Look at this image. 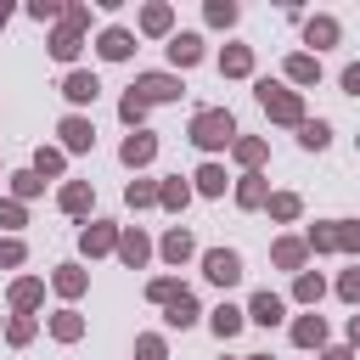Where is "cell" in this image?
I'll return each instance as SVG.
<instances>
[{
    "label": "cell",
    "instance_id": "obj_16",
    "mask_svg": "<svg viewBox=\"0 0 360 360\" xmlns=\"http://www.w3.org/2000/svg\"><path fill=\"white\" fill-rule=\"evenodd\" d=\"M163 253H169V259H174V264H180V259H186V253H191V236H186V231H174V236H169V242H163Z\"/></svg>",
    "mask_w": 360,
    "mask_h": 360
},
{
    "label": "cell",
    "instance_id": "obj_5",
    "mask_svg": "<svg viewBox=\"0 0 360 360\" xmlns=\"http://www.w3.org/2000/svg\"><path fill=\"white\" fill-rule=\"evenodd\" d=\"M62 90H68V101H96V90H101V84H96V73H68V84H62Z\"/></svg>",
    "mask_w": 360,
    "mask_h": 360
},
{
    "label": "cell",
    "instance_id": "obj_7",
    "mask_svg": "<svg viewBox=\"0 0 360 360\" xmlns=\"http://www.w3.org/2000/svg\"><path fill=\"white\" fill-rule=\"evenodd\" d=\"M62 141H68V146H73V152H84V146H90V141H96V129H90V124H84V118H68V124H62Z\"/></svg>",
    "mask_w": 360,
    "mask_h": 360
},
{
    "label": "cell",
    "instance_id": "obj_8",
    "mask_svg": "<svg viewBox=\"0 0 360 360\" xmlns=\"http://www.w3.org/2000/svg\"><path fill=\"white\" fill-rule=\"evenodd\" d=\"M253 321H259V326H276V321H281V298H276V292H259V298H253Z\"/></svg>",
    "mask_w": 360,
    "mask_h": 360
},
{
    "label": "cell",
    "instance_id": "obj_22",
    "mask_svg": "<svg viewBox=\"0 0 360 360\" xmlns=\"http://www.w3.org/2000/svg\"><path fill=\"white\" fill-rule=\"evenodd\" d=\"M225 73H248V51H225Z\"/></svg>",
    "mask_w": 360,
    "mask_h": 360
},
{
    "label": "cell",
    "instance_id": "obj_1",
    "mask_svg": "<svg viewBox=\"0 0 360 360\" xmlns=\"http://www.w3.org/2000/svg\"><path fill=\"white\" fill-rule=\"evenodd\" d=\"M231 135H236V124H231V112H197V124H191V141L197 146H231Z\"/></svg>",
    "mask_w": 360,
    "mask_h": 360
},
{
    "label": "cell",
    "instance_id": "obj_12",
    "mask_svg": "<svg viewBox=\"0 0 360 360\" xmlns=\"http://www.w3.org/2000/svg\"><path fill=\"white\" fill-rule=\"evenodd\" d=\"M292 338H298V343H321V338H326V326H321V315H309V321H298V326H292Z\"/></svg>",
    "mask_w": 360,
    "mask_h": 360
},
{
    "label": "cell",
    "instance_id": "obj_3",
    "mask_svg": "<svg viewBox=\"0 0 360 360\" xmlns=\"http://www.w3.org/2000/svg\"><path fill=\"white\" fill-rule=\"evenodd\" d=\"M259 101H264L276 118H298V101H292L287 90H276V84H259Z\"/></svg>",
    "mask_w": 360,
    "mask_h": 360
},
{
    "label": "cell",
    "instance_id": "obj_4",
    "mask_svg": "<svg viewBox=\"0 0 360 360\" xmlns=\"http://www.w3.org/2000/svg\"><path fill=\"white\" fill-rule=\"evenodd\" d=\"M169 96H180L174 79H163V73H146L141 79V101H169Z\"/></svg>",
    "mask_w": 360,
    "mask_h": 360
},
{
    "label": "cell",
    "instance_id": "obj_29",
    "mask_svg": "<svg viewBox=\"0 0 360 360\" xmlns=\"http://www.w3.org/2000/svg\"><path fill=\"white\" fill-rule=\"evenodd\" d=\"M349 338H354V343H360V315H354V321H349Z\"/></svg>",
    "mask_w": 360,
    "mask_h": 360
},
{
    "label": "cell",
    "instance_id": "obj_6",
    "mask_svg": "<svg viewBox=\"0 0 360 360\" xmlns=\"http://www.w3.org/2000/svg\"><path fill=\"white\" fill-rule=\"evenodd\" d=\"M191 321H197V298L191 292H174L169 298V326H191Z\"/></svg>",
    "mask_w": 360,
    "mask_h": 360
},
{
    "label": "cell",
    "instance_id": "obj_23",
    "mask_svg": "<svg viewBox=\"0 0 360 360\" xmlns=\"http://www.w3.org/2000/svg\"><path fill=\"white\" fill-rule=\"evenodd\" d=\"M298 298H321V276H298Z\"/></svg>",
    "mask_w": 360,
    "mask_h": 360
},
{
    "label": "cell",
    "instance_id": "obj_27",
    "mask_svg": "<svg viewBox=\"0 0 360 360\" xmlns=\"http://www.w3.org/2000/svg\"><path fill=\"white\" fill-rule=\"evenodd\" d=\"M343 298H360V270H349V276H343Z\"/></svg>",
    "mask_w": 360,
    "mask_h": 360
},
{
    "label": "cell",
    "instance_id": "obj_10",
    "mask_svg": "<svg viewBox=\"0 0 360 360\" xmlns=\"http://www.w3.org/2000/svg\"><path fill=\"white\" fill-rule=\"evenodd\" d=\"M152 158V135H129L124 141V163H146Z\"/></svg>",
    "mask_w": 360,
    "mask_h": 360
},
{
    "label": "cell",
    "instance_id": "obj_9",
    "mask_svg": "<svg viewBox=\"0 0 360 360\" xmlns=\"http://www.w3.org/2000/svg\"><path fill=\"white\" fill-rule=\"evenodd\" d=\"M169 56H174V62H197V56H202V39H197V34H174Z\"/></svg>",
    "mask_w": 360,
    "mask_h": 360
},
{
    "label": "cell",
    "instance_id": "obj_13",
    "mask_svg": "<svg viewBox=\"0 0 360 360\" xmlns=\"http://www.w3.org/2000/svg\"><path fill=\"white\" fill-rule=\"evenodd\" d=\"M101 56H129V34H124V28H112V34L101 39Z\"/></svg>",
    "mask_w": 360,
    "mask_h": 360
},
{
    "label": "cell",
    "instance_id": "obj_21",
    "mask_svg": "<svg viewBox=\"0 0 360 360\" xmlns=\"http://www.w3.org/2000/svg\"><path fill=\"white\" fill-rule=\"evenodd\" d=\"M51 51H56V56H62V62H68V56H73V51H79V39H73V34H56V45H51Z\"/></svg>",
    "mask_w": 360,
    "mask_h": 360
},
{
    "label": "cell",
    "instance_id": "obj_18",
    "mask_svg": "<svg viewBox=\"0 0 360 360\" xmlns=\"http://www.w3.org/2000/svg\"><path fill=\"white\" fill-rule=\"evenodd\" d=\"M84 202H90V191H84V186H68V191H62V208H73V214H79Z\"/></svg>",
    "mask_w": 360,
    "mask_h": 360
},
{
    "label": "cell",
    "instance_id": "obj_17",
    "mask_svg": "<svg viewBox=\"0 0 360 360\" xmlns=\"http://www.w3.org/2000/svg\"><path fill=\"white\" fill-rule=\"evenodd\" d=\"M197 186H202V191H208V197H214V191H225V174H219V169H214V163H208V169H202V174H197Z\"/></svg>",
    "mask_w": 360,
    "mask_h": 360
},
{
    "label": "cell",
    "instance_id": "obj_24",
    "mask_svg": "<svg viewBox=\"0 0 360 360\" xmlns=\"http://www.w3.org/2000/svg\"><path fill=\"white\" fill-rule=\"evenodd\" d=\"M141 112H146V101H141V96H124V118H129V124H135V118H141Z\"/></svg>",
    "mask_w": 360,
    "mask_h": 360
},
{
    "label": "cell",
    "instance_id": "obj_2",
    "mask_svg": "<svg viewBox=\"0 0 360 360\" xmlns=\"http://www.w3.org/2000/svg\"><path fill=\"white\" fill-rule=\"evenodd\" d=\"M202 270H208V281H219V287H231V281H242V259H236V253H225V248H214V253H202Z\"/></svg>",
    "mask_w": 360,
    "mask_h": 360
},
{
    "label": "cell",
    "instance_id": "obj_26",
    "mask_svg": "<svg viewBox=\"0 0 360 360\" xmlns=\"http://www.w3.org/2000/svg\"><path fill=\"white\" fill-rule=\"evenodd\" d=\"M163 202H169V208H180V202H186V186H180V180H174V186H163Z\"/></svg>",
    "mask_w": 360,
    "mask_h": 360
},
{
    "label": "cell",
    "instance_id": "obj_20",
    "mask_svg": "<svg viewBox=\"0 0 360 360\" xmlns=\"http://www.w3.org/2000/svg\"><path fill=\"white\" fill-rule=\"evenodd\" d=\"M332 34H338L332 22H309V45H315V39H321V45H332Z\"/></svg>",
    "mask_w": 360,
    "mask_h": 360
},
{
    "label": "cell",
    "instance_id": "obj_15",
    "mask_svg": "<svg viewBox=\"0 0 360 360\" xmlns=\"http://www.w3.org/2000/svg\"><path fill=\"white\" fill-rule=\"evenodd\" d=\"M124 259H129V264H141V259H146V236H141V231H129V236H124Z\"/></svg>",
    "mask_w": 360,
    "mask_h": 360
},
{
    "label": "cell",
    "instance_id": "obj_28",
    "mask_svg": "<svg viewBox=\"0 0 360 360\" xmlns=\"http://www.w3.org/2000/svg\"><path fill=\"white\" fill-rule=\"evenodd\" d=\"M343 90H349V96H360V62H354V68L343 73Z\"/></svg>",
    "mask_w": 360,
    "mask_h": 360
},
{
    "label": "cell",
    "instance_id": "obj_14",
    "mask_svg": "<svg viewBox=\"0 0 360 360\" xmlns=\"http://www.w3.org/2000/svg\"><path fill=\"white\" fill-rule=\"evenodd\" d=\"M326 141H332V129H326L321 118H315V124H304V146H309V152H321Z\"/></svg>",
    "mask_w": 360,
    "mask_h": 360
},
{
    "label": "cell",
    "instance_id": "obj_25",
    "mask_svg": "<svg viewBox=\"0 0 360 360\" xmlns=\"http://www.w3.org/2000/svg\"><path fill=\"white\" fill-rule=\"evenodd\" d=\"M62 169V152H39V174H56Z\"/></svg>",
    "mask_w": 360,
    "mask_h": 360
},
{
    "label": "cell",
    "instance_id": "obj_30",
    "mask_svg": "<svg viewBox=\"0 0 360 360\" xmlns=\"http://www.w3.org/2000/svg\"><path fill=\"white\" fill-rule=\"evenodd\" d=\"M326 360H349V349H332V354H326Z\"/></svg>",
    "mask_w": 360,
    "mask_h": 360
},
{
    "label": "cell",
    "instance_id": "obj_11",
    "mask_svg": "<svg viewBox=\"0 0 360 360\" xmlns=\"http://www.w3.org/2000/svg\"><path fill=\"white\" fill-rule=\"evenodd\" d=\"M236 326H242V309H231V304H219V309H214V332H219V338H231Z\"/></svg>",
    "mask_w": 360,
    "mask_h": 360
},
{
    "label": "cell",
    "instance_id": "obj_19",
    "mask_svg": "<svg viewBox=\"0 0 360 360\" xmlns=\"http://www.w3.org/2000/svg\"><path fill=\"white\" fill-rule=\"evenodd\" d=\"M107 248V225H96V231H84V253H101Z\"/></svg>",
    "mask_w": 360,
    "mask_h": 360
}]
</instances>
